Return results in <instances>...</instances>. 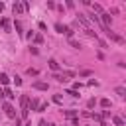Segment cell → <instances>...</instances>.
I'll return each instance as SVG.
<instances>
[{"mask_svg":"<svg viewBox=\"0 0 126 126\" xmlns=\"http://www.w3.org/2000/svg\"><path fill=\"white\" fill-rule=\"evenodd\" d=\"M102 24H104V28H110V22H112V16L108 14V12H102L100 14V18H98Z\"/></svg>","mask_w":126,"mask_h":126,"instance_id":"1","label":"cell"},{"mask_svg":"<svg viewBox=\"0 0 126 126\" xmlns=\"http://www.w3.org/2000/svg\"><path fill=\"white\" fill-rule=\"evenodd\" d=\"M20 104H22V112H30V108H28L30 96H28V94H22V96H20Z\"/></svg>","mask_w":126,"mask_h":126,"instance_id":"2","label":"cell"},{"mask_svg":"<svg viewBox=\"0 0 126 126\" xmlns=\"http://www.w3.org/2000/svg\"><path fill=\"white\" fill-rule=\"evenodd\" d=\"M2 108H4V112H6L10 118H16V110H14V106H12L10 102H4V104H2Z\"/></svg>","mask_w":126,"mask_h":126,"instance_id":"3","label":"cell"},{"mask_svg":"<svg viewBox=\"0 0 126 126\" xmlns=\"http://www.w3.org/2000/svg\"><path fill=\"white\" fill-rule=\"evenodd\" d=\"M104 32H106V35H108V37H110L112 41H118V43H122V41H124V39H122L120 35H116L114 32H110V28H104Z\"/></svg>","mask_w":126,"mask_h":126,"instance_id":"4","label":"cell"},{"mask_svg":"<svg viewBox=\"0 0 126 126\" xmlns=\"http://www.w3.org/2000/svg\"><path fill=\"white\" fill-rule=\"evenodd\" d=\"M32 87H33L35 91H47V89H49V87H47V83H43V81H35Z\"/></svg>","mask_w":126,"mask_h":126,"instance_id":"5","label":"cell"},{"mask_svg":"<svg viewBox=\"0 0 126 126\" xmlns=\"http://www.w3.org/2000/svg\"><path fill=\"white\" fill-rule=\"evenodd\" d=\"M28 108H30V110H37V108H39V100H37V98H32L30 104H28Z\"/></svg>","mask_w":126,"mask_h":126,"instance_id":"6","label":"cell"},{"mask_svg":"<svg viewBox=\"0 0 126 126\" xmlns=\"http://www.w3.org/2000/svg\"><path fill=\"white\" fill-rule=\"evenodd\" d=\"M12 10H14V14H22V12H24V4H20V2H16V4L12 6Z\"/></svg>","mask_w":126,"mask_h":126,"instance_id":"7","label":"cell"},{"mask_svg":"<svg viewBox=\"0 0 126 126\" xmlns=\"http://www.w3.org/2000/svg\"><path fill=\"white\" fill-rule=\"evenodd\" d=\"M77 20H79L83 26H87V30H89V20L85 18V14H79V16H77Z\"/></svg>","mask_w":126,"mask_h":126,"instance_id":"8","label":"cell"},{"mask_svg":"<svg viewBox=\"0 0 126 126\" xmlns=\"http://www.w3.org/2000/svg\"><path fill=\"white\" fill-rule=\"evenodd\" d=\"M114 93H116L118 96H122V98L126 96V89H124V87H116V89H114Z\"/></svg>","mask_w":126,"mask_h":126,"instance_id":"9","label":"cell"},{"mask_svg":"<svg viewBox=\"0 0 126 126\" xmlns=\"http://www.w3.org/2000/svg\"><path fill=\"white\" fill-rule=\"evenodd\" d=\"M49 69H51V71H57V69H59V63H57L55 59H49Z\"/></svg>","mask_w":126,"mask_h":126,"instance_id":"10","label":"cell"},{"mask_svg":"<svg viewBox=\"0 0 126 126\" xmlns=\"http://www.w3.org/2000/svg\"><path fill=\"white\" fill-rule=\"evenodd\" d=\"M0 83H2L4 87H6L8 83H10V79H8V75H6V73H0Z\"/></svg>","mask_w":126,"mask_h":126,"instance_id":"11","label":"cell"},{"mask_svg":"<svg viewBox=\"0 0 126 126\" xmlns=\"http://www.w3.org/2000/svg\"><path fill=\"white\" fill-rule=\"evenodd\" d=\"M2 94H4V96H8V98H16V94H14L10 89H4V91H2Z\"/></svg>","mask_w":126,"mask_h":126,"instance_id":"12","label":"cell"},{"mask_svg":"<svg viewBox=\"0 0 126 126\" xmlns=\"http://www.w3.org/2000/svg\"><path fill=\"white\" fill-rule=\"evenodd\" d=\"M112 122H114L116 126H124V120H122V118H118V116H112Z\"/></svg>","mask_w":126,"mask_h":126,"instance_id":"13","label":"cell"},{"mask_svg":"<svg viewBox=\"0 0 126 126\" xmlns=\"http://www.w3.org/2000/svg\"><path fill=\"white\" fill-rule=\"evenodd\" d=\"M0 24H2V28H4V30H6V32H10V22H8V20H6V18H4V20H2V22H0Z\"/></svg>","mask_w":126,"mask_h":126,"instance_id":"14","label":"cell"},{"mask_svg":"<svg viewBox=\"0 0 126 126\" xmlns=\"http://www.w3.org/2000/svg\"><path fill=\"white\" fill-rule=\"evenodd\" d=\"M65 28H67V26H63V24H55V30H57L59 33H65Z\"/></svg>","mask_w":126,"mask_h":126,"instance_id":"15","label":"cell"},{"mask_svg":"<svg viewBox=\"0 0 126 126\" xmlns=\"http://www.w3.org/2000/svg\"><path fill=\"white\" fill-rule=\"evenodd\" d=\"M100 106H102V108H108V106H110V100H108V98H100Z\"/></svg>","mask_w":126,"mask_h":126,"instance_id":"16","label":"cell"},{"mask_svg":"<svg viewBox=\"0 0 126 126\" xmlns=\"http://www.w3.org/2000/svg\"><path fill=\"white\" fill-rule=\"evenodd\" d=\"M93 10L98 12V14H102V6H100V4H93Z\"/></svg>","mask_w":126,"mask_h":126,"instance_id":"17","label":"cell"},{"mask_svg":"<svg viewBox=\"0 0 126 126\" xmlns=\"http://www.w3.org/2000/svg\"><path fill=\"white\" fill-rule=\"evenodd\" d=\"M65 35H67V37H73V30H71V28H69V26H67V28H65Z\"/></svg>","mask_w":126,"mask_h":126,"instance_id":"18","label":"cell"},{"mask_svg":"<svg viewBox=\"0 0 126 126\" xmlns=\"http://www.w3.org/2000/svg\"><path fill=\"white\" fill-rule=\"evenodd\" d=\"M75 114H77L75 110H65V116H69V118H75Z\"/></svg>","mask_w":126,"mask_h":126,"instance_id":"19","label":"cell"},{"mask_svg":"<svg viewBox=\"0 0 126 126\" xmlns=\"http://www.w3.org/2000/svg\"><path fill=\"white\" fill-rule=\"evenodd\" d=\"M79 75H81V77H89V75H91V71H89V69H83Z\"/></svg>","mask_w":126,"mask_h":126,"instance_id":"20","label":"cell"},{"mask_svg":"<svg viewBox=\"0 0 126 126\" xmlns=\"http://www.w3.org/2000/svg\"><path fill=\"white\" fill-rule=\"evenodd\" d=\"M33 39H35V43H41V41H43V37H41L39 33H37V35H33Z\"/></svg>","mask_w":126,"mask_h":126,"instance_id":"21","label":"cell"},{"mask_svg":"<svg viewBox=\"0 0 126 126\" xmlns=\"http://www.w3.org/2000/svg\"><path fill=\"white\" fill-rule=\"evenodd\" d=\"M69 43H71V47H77V49H79V47H81V45H79V41H75V39H71V41H69Z\"/></svg>","mask_w":126,"mask_h":126,"instance_id":"22","label":"cell"},{"mask_svg":"<svg viewBox=\"0 0 126 126\" xmlns=\"http://www.w3.org/2000/svg\"><path fill=\"white\" fill-rule=\"evenodd\" d=\"M14 83H16V87H20V85H22V79L16 75V77H14Z\"/></svg>","mask_w":126,"mask_h":126,"instance_id":"23","label":"cell"},{"mask_svg":"<svg viewBox=\"0 0 126 126\" xmlns=\"http://www.w3.org/2000/svg\"><path fill=\"white\" fill-rule=\"evenodd\" d=\"M67 94H71V96H75V98H77V96H79V93H77V91H75V89H73V91H67Z\"/></svg>","mask_w":126,"mask_h":126,"instance_id":"24","label":"cell"},{"mask_svg":"<svg viewBox=\"0 0 126 126\" xmlns=\"http://www.w3.org/2000/svg\"><path fill=\"white\" fill-rule=\"evenodd\" d=\"M45 108H47V104H45V102H41V104H39V108H37V112H43Z\"/></svg>","mask_w":126,"mask_h":126,"instance_id":"25","label":"cell"},{"mask_svg":"<svg viewBox=\"0 0 126 126\" xmlns=\"http://www.w3.org/2000/svg\"><path fill=\"white\" fill-rule=\"evenodd\" d=\"M28 75H37V69H32V67H30V69H28Z\"/></svg>","mask_w":126,"mask_h":126,"instance_id":"26","label":"cell"},{"mask_svg":"<svg viewBox=\"0 0 126 126\" xmlns=\"http://www.w3.org/2000/svg\"><path fill=\"white\" fill-rule=\"evenodd\" d=\"M94 104H96V102H94V98H91V100H89V102H87V106H89V108H93V106H94Z\"/></svg>","mask_w":126,"mask_h":126,"instance_id":"27","label":"cell"},{"mask_svg":"<svg viewBox=\"0 0 126 126\" xmlns=\"http://www.w3.org/2000/svg\"><path fill=\"white\" fill-rule=\"evenodd\" d=\"M53 100H55V102L59 104V102H61V94H55V96H53Z\"/></svg>","mask_w":126,"mask_h":126,"instance_id":"28","label":"cell"},{"mask_svg":"<svg viewBox=\"0 0 126 126\" xmlns=\"http://www.w3.org/2000/svg\"><path fill=\"white\" fill-rule=\"evenodd\" d=\"M2 10H4V4H2V2H0V12H2Z\"/></svg>","mask_w":126,"mask_h":126,"instance_id":"29","label":"cell"},{"mask_svg":"<svg viewBox=\"0 0 126 126\" xmlns=\"http://www.w3.org/2000/svg\"><path fill=\"white\" fill-rule=\"evenodd\" d=\"M47 126H55V124H47Z\"/></svg>","mask_w":126,"mask_h":126,"instance_id":"30","label":"cell"}]
</instances>
